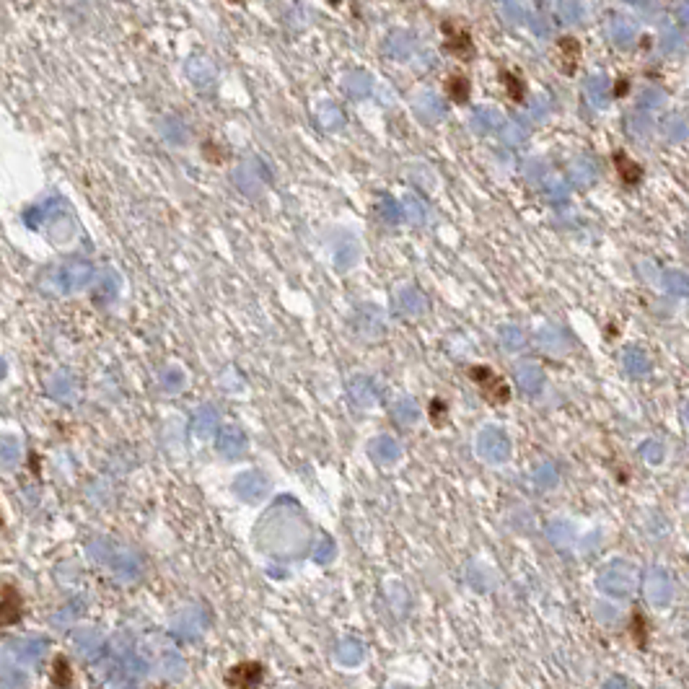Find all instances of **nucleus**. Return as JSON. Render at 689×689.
Instances as JSON below:
<instances>
[{
	"label": "nucleus",
	"instance_id": "423d86ee",
	"mask_svg": "<svg viewBox=\"0 0 689 689\" xmlns=\"http://www.w3.org/2000/svg\"><path fill=\"white\" fill-rule=\"evenodd\" d=\"M614 166H617V174H619V179L625 182V187H635V185H640V179H643V168L635 163L627 153H622V151H617L614 153Z\"/></svg>",
	"mask_w": 689,
	"mask_h": 689
},
{
	"label": "nucleus",
	"instance_id": "9b49d317",
	"mask_svg": "<svg viewBox=\"0 0 689 689\" xmlns=\"http://www.w3.org/2000/svg\"><path fill=\"white\" fill-rule=\"evenodd\" d=\"M627 89H630V83H627L625 78H619L617 86H614V94H617V97H622V94H627Z\"/></svg>",
	"mask_w": 689,
	"mask_h": 689
},
{
	"label": "nucleus",
	"instance_id": "20e7f679",
	"mask_svg": "<svg viewBox=\"0 0 689 689\" xmlns=\"http://www.w3.org/2000/svg\"><path fill=\"white\" fill-rule=\"evenodd\" d=\"M24 617V599L18 588H13L11 583H3V609H0V622L3 627L16 625L18 619Z\"/></svg>",
	"mask_w": 689,
	"mask_h": 689
},
{
	"label": "nucleus",
	"instance_id": "9d476101",
	"mask_svg": "<svg viewBox=\"0 0 689 689\" xmlns=\"http://www.w3.org/2000/svg\"><path fill=\"white\" fill-rule=\"evenodd\" d=\"M633 638L638 645H645V638H648V622L643 619V614H635L633 617Z\"/></svg>",
	"mask_w": 689,
	"mask_h": 689
},
{
	"label": "nucleus",
	"instance_id": "6e6552de",
	"mask_svg": "<svg viewBox=\"0 0 689 689\" xmlns=\"http://www.w3.org/2000/svg\"><path fill=\"white\" fill-rule=\"evenodd\" d=\"M500 80H503V86H505V91H508L511 101L521 104L523 97H526V89H523L521 75H516V73H511V70H503V73H500Z\"/></svg>",
	"mask_w": 689,
	"mask_h": 689
},
{
	"label": "nucleus",
	"instance_id": "f8f14e48",
	"mask_svg": "<svg viewBox=\"0 0 689 689\" xmlns=\"http://www.w3.org/2000/svg\"><path fill=\"white\" fill-rule=\"evenodd\" d=\"M231 3H241V0H231Z\"/></svg>",
	"mask_w": 689,
	"mask_h": 689
},
{
	"label": "nucleus",
	"instance_id": "f03ea898",
	"mask_svg": "<svg viewBox=\"0 0 689 689\" xmlns=\"http://www.w3.org/2000/svg\"><path fill=\"white\" fill-rule=\"evenodd\" d=\"M443 34H446V49H449L451 55L459 57V60H472L474 57V42H472V34L466 32L464 26L459 24H443Z\"/></svg>",
	"mask_w": 689,
	"mask_h": 689
},
{
	"label": "nucleus",
	"instance_id": "f257e3e1",
	"mask_svg": "<svg viewBox=\"0 0 689 689\" xmlns=\"http://www.w3.org/2000/svg\"><path fill=\"white\" fill-rule=\"evenodd\" d=\"M469 376H472L474 384L480 386L482 397L490 404H505V402L511 399V389H508V384L497 376L495 371L485 368V366H474V368H469Z\"/></svg>",
	"mask_w": 689,
	"mask_h": 689
},
{
	"label": "nucleus",
	"instance_id": "39448f33",
	"mask_svg": "<svg viewBox=\"0 0 689 689\" xmlns=\"http://www.w3.org/2000/svg\"><path fill=\"white\" fill-rule=\"evenodd\" d=\"M557 49H560L562 73L573 75V73H576V68H578V63H581V42H578L576 37H562V39L557 42Z\"/></svg>",
	"mask_w": 689,
	"mask_h": 689
},
{
	"label": "nucleus",
	"instance_id": "1a4fd4ad",
	"mask_svg": "<svg viewBox=\"0 0 689 689\" xmlns=\"http://www.w3.org/2000/svg\"><path fill=\"white\" fill-rule=\"evenodd\" d=\"M52 684H57V687H70L73 684L70 664L65 656H57L55 664H52Z\"/></svg>",
	"mask_w": 689,
	"mask_h": 689
},
{
	"label": "nucleus",
	"instance_id": "0eeeda50",
	"mask_svg": "<svg viewBox=\"0 0 689 689\" xmlns=\"http://www.w3.org/2000/svg\"><path fill=\"white\" fill-rule=\"evenodd\" d=\"M446 94H449V99H454V104H466L469 94H472V83H469L466 75H449Z\"/></svg>",
	"mask_w": 689,
	"mask_h": 689
},
{
	"label": "nucleus",
	"instance_id": "7ed1b4c3",
	"mask_svg": "<svg viewBox=\"0 0 689 689\" xmlns=\"http://www.w3.org/2000/svg\"><path fill=\"white\" fill-rule=\"evenodd\" d=\"M265 676V666L259 661H244V664H236L231 671L225 674V684L236 689H247V687H256Z\"/></svg>",
	"mask_w": 689,
	"mask_h": 689
}]
</instances>
